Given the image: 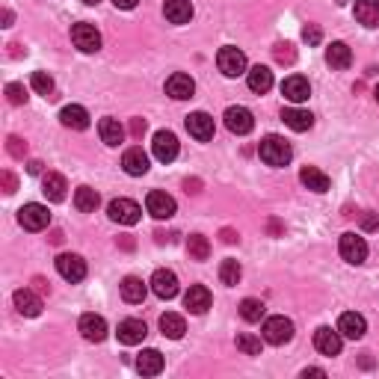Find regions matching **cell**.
Instances as JSON below:
<instances>
[{
  "label": "cell",
  "instance_id": "cell-41",
  "mask_svg": "<svg viewBox=\"0 0 379 379\" xmlns=\"http://www.w3.org/2000/svg\"><path fill=\"white\" fill-rule=\"evenodd\" d=\"M6 98H9V104H15V107L27 104V89H24V83H9V86H6Z\"/></svg>",
  "mask_w": 379,
  "mask_h": 379
},
{
  "label": "cell",
  "instance_id": "cell-5",
  "mask_svg": "<svg viewBox=\"0 0 379 379\" xmlns=\"http://www.w3.org/2000/svg\"><path fill=\"white\" fill-rule=\"evenodd\" d=\"M294 338V323L287 320V317L276 314V317H267L264 320V341L267 344H287Z\"/></svg>",
  "mask_w": 379,
  "mask_h": 379
},
{
  "label": "cell",
  "instance_id": "cell-32",
  "mask_svg": "<svg viewBox=\"0 0 379 379\" xmlns=\"http://www.w3.org/2000/svg\"><path fill=\"white\" fill-rule=\"evenodd\" d=\"M356 18L365 27H379V0H356Z\"/></svg>",
  "mask_w": 379,
  "mask_h": 379
},
{
  "label": "cell",
  "instance_id": "cell-25",
  "mask_svg": "<svg viewBox=\"0 0 379 379\" xmlns=\"http://www.w3.org/2000/svg\"><path fill=\"white\" fill-rule=\"evenodd\" d=\"M15 308L24 317H39L42 314V299L30 291V287H21V291H15Z\"/></svg>",
  "mask_w": 379,
  "mask_h": 379
},
{
  "label": "cell",
  "instance_id": "cell-15",
  "mask_svg": "<svg viewBox=\"0 0 379 379\" xmlns=\"http://www.w3.org/2000/svg\"><path fill=\"white\" fill-rule=\"evenodd\" d=\"M148 285H152V291L161 299H175L178 296V276L172 270H157Z\"/></svg>",
  "mask_w": 379,
  "mask_h": 379
},
{
  "label": "cell",
  "instance_id": "cell-46",
  "mask_svg": "<svg viewBox=\"0 0 379 379\" xmlns=\"http://www.w3.org/2000/svg\"><path fill=\"white\" fill-rule=\"evenodd\" d=\"M0 181H3V193H15V190H18V181H15L12 172H3V175H0Z\"/></svg>",
  "mask_w": 379,
  "mask_h": 379
},
{
  "label": "cell",
  "instance_id": "cell-34",
  "mask_svg": "<svg viewBox=\"0 0 379 379\" xmlns=\"http://www.w3.org/2000/svg\"><path fill=\"white\" fill-rule=\"evenodd\" d=\"M161 332H163L166 338H172V341L184 338V332H187L184 317H181V314H175V311H166V314L161 317Z\"/></svg>",
  "mask_w": 379,
  "mask_h": 379
},
{
  "label": "cell",
  "instance_id": "cell-16",
  "mask_svg": "<svg viewBox=\"0 0 379 379\" xmlns=\"http://www.w3.org/2000/svg\"><path fill=\"white\" fill-rule=\"evenodd\" d=\"M81 335L92 344H101L107 338V320L101 314H83L81 317Z\"/></svg>",
  "mask_w": 379,
  "mask_h": 379
},
{
  "label": "cell",
  "instance_id": "cell-55",
  "mask_svg": "<svg viewBox=\"0 0 379 379\" xmlns=\"http://www.w3.org/2000/svg\"><path fill=\"white\" fill-rule=\"evenodd\" d=\"M373 98H376V104H379V86L373 89Z\"/></svg>",
  "mask_w": 379,
  "mask_h": 379
},
{
  "label": "cell",
  "instance_id": "cell-37",
  "mask_svg": "<svg viewBox=\"0 0 379 379\" xmlns=\"http://www.w3.org/2000/svg\"><path fill=\"white\" fill-rule=\"evenodd\" d=\"M240 276H243V270H240V264H237L234 258H228V261L219 264V282H223V285L234 287L237 282H240Z\"/></svg>",
  "mask_w": 379,
  "mask_h": 379
},
{
  "label": "cell",
  "instance_id": "cell-2",
  "mask_svg": "<svg viewBox=\"0 0 379 379\" xmlns=\"http://www.w3.org/2000/svg\"><path fill=\"white\" fill-rule=\"evenodd\" d=\"M216 65L225 77H240V74H246V54L240 48L225 45V48H219V54H216Z\"/></svg>",
  "mask_w": 379,
  "mask_h": 379
},
{
  "label": "cell",
  "instance_id": "cell-49",
  "mask_svg": "<svg viewBox=\"0 0 379 379\" xmlns=\"http://www.w3.org/2000/svg\"><path fill=\"white\" fill-rule=\"evenodd\" d=\"M113 3H116V9H134L139 0H113Z\"/></svg>",
  "mask_w": 379,
  "mask_h": 379
},
{
  "label": "cell",
  "instance_id": "cell-13",
  "mask_svg": "<svg viewBox=\"0 0 379 379\" xmlns=\"http://www.w3.org/2000/svg\"><path fill=\"white\" fill-rule=\"evenodd\" d=\"M187 131L193 139H198V143H207V139H214V119L207 113H190L187 116Z\"/></svg>",
  "mask_w": 379,
  "mask_h": 379
},
{
  "label": "cell",
  "instance_id": "cell-22",
  "mask_svg": "<svg viewBox=\"0 0 379 379\" xmlns=\"http://www.w3.org/2000/svg\"><path fill=\"white\" fill-rule=\"evenodd\" d=\"M122 166H125V172L127 175H145L148 172V154L143 152V148H127V152L122 154Z\"/></svg>",
  "mask_w": 379,
  "mask_h": 379
},
{
  "label": "cell",
  "instance_id": "cell-8",
  "mask_svg": "<svg viewBox=\"0 0 379 379\" xmlns=\"http://www.w3.org/2000/svg\"><path fill=\"white\" fill-rule=\"evenodd\" d=\"M57 273L63 276L65 282L77 285V282H83L86 278V261L81 255H59L57 258Z\"/></svg>",
  "mask_w": 379,
  "mask_h": 379
},
{
  "label": "cell",
  "instance_id": "cell-23",
  "mask_svg": "<svg viewBox=\"0 0 379 379\" xmlns=\"http://www.w3.org/2000/svg\"><path fill=\"white\" fill-rule=\"evenodd\" d=\"M246 83H249L252 92L264 95V92H270V86H273V72L267 65H255V68H249L246 72Z\"/></svg>",
  "mask_w": 379,
  "mask_h": 379
},
{
  "label": "cell",
  "instance_id": "cell-19",
  "mask_svg": "<svg viewBox=\"0 0 379 379\" xmlns=\"http://www.w3.org/2000/svg\"><path fill=\"white\" fill-rule=\"evenodd\" d=\"M211 291H207L205 285H190V291L184 294V305L190 308L193 314H205L207 308H211Z\"/></svg>",
  "mask_w": 379,
  "mask_h": 379
},
{
  "label": "cell",
  "instance_id": "cell-43",
  "mask_svg": "<svg viewBox=\"0 0 379 379\" xmlns=\"http://www.w3.org/2000/svg\"><path fill=\"white\" fill-rule=\"evenodd\" d=\"M273 54H276L278 63H294V59H296L294 45H287V42H278V45L273 48Z\"/></svg>",
  "mask_w": 379,
  "mask_h": 379
},
{
  "label": "cell",
  "instance_id": "cell-39",
  "mask_svg": "<svg viewBox=\"0 0 379 379\" xmlns=\"http://www.w3.org/2000/svg\"><path fill=\"white\" fill-rule=\"evenodd\" d=\"M30 83H33V89L39 95L45 98H54V77L48 72H33V77H30Z\"/></svg>",
  "mask_w": 379,
  "mask_h": 379
},
{
  "label": "cell",
  "instance_id": "cell-17",
  "mask_svg": "<svg viewBox=\"0 0 379 379\" xmlns=\"http://www.w3.org/2000/svg\"><path fill=\"white\" fill-rule=\"evenodd\" d=\"M196 92V81L190 74H181V72H175L172 77L166 81V95H172L175 101H184V98H193Z\"/></svg>",
  "mask_w": 379,
  "mask_h": 379
},
{
  "label": "cell",
  "instance_id": "cell-21",
  "mask_svg": "<svg viewBox=\"0 0 379 379\" xmlns=\"http://www.w3.org/2000/svg\"><path fill=\"white\" fill-rule=\"evenodd\" d=\"M163 15H166L169 24H190V18H193V3H190V0H166Z\"/></svg>",
  "mask_w": 379,
  "mask_h": 379
},
{
  "label": "cell",
  "instance_id": "cell-6",
  "mask_svg": "<svg viewBox=\"0 0 379 379\" xmlns=\"http://www.w3.org/2000/svg\"><path fill=\"white\" fill-rule=\"evenodd\" d=\"M72 42H74L77 51H83V54H95L98 48H101V33H98V30H95L92 24L81 21V24H74V27H72Z\"/></svg>",
  "mask_w": 379,
  "mask_h": 379
},
{
  "label": "cell",
  "instance_id": "cell-28",
  "mask_svg": "<svg viewBox=\"0 0 379 379\" xmlns=\"http://www.w3.org/2000/svg\"><path fill=\"white\" fill-rule=\"evenodd\" d=\"M136 371L143 376H157L163 371V356L157 350H143L136 356Z\"/></svg>",
  "mask_w": 379,
  "mask_h": 379
},
{
  "label": "cell",
  "instance_id": "cell-44",
  "mask_svg": "<svg viewBox=\"0 0 379 379\" xmlns=\"http://www.w3.org/2000/svg\"><path fill=\"white\" fill-rule=\"evenodd\" d=\"M303 39H305V42L308 45H320V39H323V33H320V27H314V24H308L305 30H303Z\"/></svg>",
  "mask_w": 379,
  "mask_h": 379
},
{
  "label": "cell",
  "instance_id": "cell-1",
  "mask_svg": "<svg viewBox=\"0 0 379 379\" xmlns=\"http://www.w3.org/2000/svg\"><path fill=\"white\" fill-rule=\"evenodd\" d=\"M258 154H261V161L267 166H287L294 157L291 145H287L282 136H264L261 145H258Z\"/></svg>",
  "mask_w": 379,
  "mask_h": 379
},
{
  "label": "cell",
  "instance_id": "cell-18",
  "mask_svg": "<svg viewBox=\"0 0 379 379\" xmlns=\"http://www.w3.org/2000/svg\"><path fill=\"white\" fill-rule=\"evenodd\" d=\"M282 95L287 98V101H294V104H303L311 98V86H308L305 77H299V74H291L287 81L282 83Z\"/></svg>",
  "mask_w": 379,
  "mask_h": 379
},
{
  "label": "cell",
  "instance_id": "cell-27",
  "mask_svg": "<svg viewBox=\"0 0 379 379\" xmlns=\"http://www.w3.org/2000/svg\"><path fill=\"white\" fill-rule=\"evenodd\" d=\"M282 122L291 127V131H308V127L314 125V116L311 113H305V110H296V107H285L282 110Z\"/></svg>",
  "mask_w": 379,
  "mask_h": 379
},
{
  "label": "cell",
  "instance_id": "cell-36",
  "mask_svg": "<svg viewBox=\"0 0 379 379\" xmlns=\"http://www.w3.org/2000/svg\"><path fill=\"white\" fill-rule=\"evenodd\" d=\"M187 252H190L193 261H207V255H211V243H207V237L193 234V237H187Z\"/></svg>",
  "mask_w": 379,
  "mask_h": 379
},
{
  "label": "cell",
  "instance_id": "cell-9",
  "mask_svg": "<svg viewBox=\"0 0 379 379\" xmlns=\"http://www.w3.org/2000/svg\"><path fill=\"white\" fill-rule=\"evenodd\" d=\"M225 127L232 134H237V136H246V134H252L255 119H252V113H249L246 107H228L225 110Z\"/></svg>",
  "mask_w": 379,
  "mask_h": 379
},
{
  "label": "cell",
  "instance_id": "cell-48",
  "mask_svg": "<svg viewBox=\"0 0 379 379\" xmlns=\"http://www.w3.org/2000/svg\"><path fill=\"white\" fill-rule=\"evenodd\" d=\"M223 243H237V232H234V228H223Z\"/></svg>",
  "mask_w": 379,
  "mask_h": 379
},
{
  "label": "cell",
  "instance_id": "cell-11",
  "mask_svg": "<svg viewBox=\"0 0 379 379\" xmlns=\"http://www.w3.org/2000/svg\"><path fill=\"white\" fill-rule=\"evenodd\" d=\"M145 207L154 219H169L175 214V198L169 193H163V190H152V193L145 196Z\"/></svg>",
  "mask_w": 379,
  "mask_h": 379
},
{
  "label": "cell",
  "instance_id": "cell-42",
  "mask_svg": "<svg viewBox=\"0 0 379 379\" xmlns=\"http://www.w3.org/2000/svg\"><path fill=\"white\" fill-rule=\"evenodd\" d=\"M6 152L12 154V157H18V161H24V154H27V143L21 136H9L6 139Z\"/></svg>",
  "mask_w": 379,
  "mask_h": 379
},
{
  "label": "cell",
  "instance_id": "cell-51",
  "mask_svg": "<svg viewBox=\"0 0 379 379\" xmlns=\"http://www.w3.org/2000/svg\"><path fill=\"white\" fill-rule=\"evenodd\" d=\"M27 169H30V172H33V175H39V172H42V163H39V161H30V163H27Z\"/></svg>",
  "mask_w": 379,
  "mask_h": 379
},
{
  "label": "cell",
  "instance_id": "cell-47",
  "mask_svg": "<svg viewBox=\"0 0 379 379\" xmlns=\"http://www.w3.org/2000/svg\"><path fill=\"white\" fill-rule=\"evenodd\" d=\"M131 134H134L136 139L145 134V119H134V122H131Z\"/></svg>",
  "mask_w": 379,
  "mask_h": 379
},
{
  "label": "cell",
  "instance_id": "cell-35",
  "mask_svg": "<svg viewBox=\"0 0 379 379\" xmlns=\"http://www.w3.org/2000/svg\"><path fill=\"white\" fill-rule=\"evenodd\" d=\"M98 205H101V198H98V193H95L92 187H81V190L74 193V207H77L81 214H92Z\"/></svg>",
  "mask_w": 379,
  "mask_h": 379
},
{
  "label": "cell",
  "instance_id": "cell-29",
  "mask_svg": "<svg viewBox=\"0 0 379 379\" xmlns=\"http://www.w3.org/2000/svg\"><path fill=\"white\" fill-rule=\"evenodd\" d=\"M65 190H68V184H65V178L59 175V172H48V175L42 178V193L51 198V202H63V198H65Z\"/></svg>",
  "mask_w": 379,
  "mask_h": 379
},
{
  "label": "cell",
  "instance_id": "cell-7",
  "mask_svg": "<svg viewBox=\"0 0 379 379\" xmlns=\"http://www.w3.org/2000/svg\"><path fill=\"white\" fill-rule=\"evenodd\" d=\"M341 258L347 264H365V258H367V243H365V237H358L353 232H347L341 234Z\"/></svg>",
  "mask_w": 379,
  "mask_h": 379
},
{
  "label": "cell",
  "instance_id": "cell-40",
  "mask_svg": "<svg viewBox=\"0 0 379 379\" xmlns=\"http://www.w3.org/2000/svg\"><path fill=\"white\" fill-rule=\"evenodd\" d=\"M237 350L246 353V356H261V338H255V335H237Z\"/></svg>",
  "mask_w": 379,
  "mask_h": 379
},
{
  "label": "cell",
  "instance_id": "cell-50",
  "mask_svg": "<svg viewBox=\"0 0 379 379\" xmlns=\"http://www.w3.org/2000/svg\"><path fill=\"white\" fill-rule=\"evenodd\" d=\"M303 376H326V371H320V367H305Z\"/></svg>",
  "mask_w": 379,
  "mask_h": 379
},
{
  "label": "cell",
  "instance_id": "cell-54",
  "mask_svg": "<svg viewBox=\"0 0 379 379\" xmlns=\"http://www.w3.org/2000/svg\"><path fill=\"white\" fill-rule=\"evenodd\" d=\"M83 3H86V6H95V3H101V0H83Z\"/></svg>",
  "mask_w": 379,
  "mask_h": 379
},
{
  "label": "cell",
  "instance_id": "cell-30",
  "mask_svg": "<svg viewBox=\"0 0 379 379\" xmlns=\"http://www.w3.org/2000/svg\"><path fill=\"white\" fill-rule=\"evenodd\" d=\"M299 181H303L308 190H314V193H326V190H329V175L320 172L317 166H303V172H299Z\"/></svg>",
  "mask_w": 379,
  "mask_h": 379
},
{
  "label": "cell",
  "instance_id": "cell-14",
  "mask_svg": "<svg viewBox=\"0 0 379 379\" xmlns=\"http://www.w3.org/2000/svg\"><path fill=\"white\" fill-rule=\"evenodd\" d=\"M119 341L127 344V347H134V344H143L145 341V335H148V329L143 320H136V317H127V320L119 323Z\"/></svg>",
  "mask_w": 379,
  "mask_h": 379
},
{
  "label": "cell",
  "instance_id": "cell-53",
  "mask_svg": "<svg viewBox=\"0 0 379 379\" xmlns=\"http://www.w3.org/2000/svg\"><path fill=\"white\" fill-rule=\"evenodd\" d=\"M3 27H12V12L9 9H3Z\"/></svg>",
  "mask_w": 379,
  "mask_h": 379
},
{
  "label": "cell",
  "instance_id": "cell-20",
  "mask_svg": "<svg viewBox=\"0 0 379 379\" xmlns=\"http://www.w3.org/2000/svg\"><path fill=\"white\" fill-rule=\"evenodd\" d=\"M338 332H341L344 338H350V341H358V338L367 332V323H365L362 314L347 311V314H341V320H338Z\"/></svg>",
  "mask_w": 379,
  "mask_h": 379
},
{
  "label": "cell",
  "instance_id": "cell-12",
  "mask_svg": "<svg viewBox=\"0 0 379 379\" xmlns=\"http://www.w3.org/2000/svg\"><path fill=\"white\" fill-rule=\"evenodd\" d=\"M314 347H317V353H323V356H338L344 347V335L338 332V329L332 332L329 326H320L314 332Z\"/></svg>",
  "mask_w": 379,
  "mask_h": 379
},
{
  "label": "cell",
  "instance_id": "cell-4",
  "mask_svg": "<svg viewBox=\"0 0 379 379\" xmlns=\"http://www.w3.org/2000/svg\"><path fill=\"white\" fill-rule=\"evenodd\" d=\"M18 223H21L27 232H45V228L51 225V214H48L45 205L30 202V205H24L21 211H18Z\"/></svg>",
  "mask_w": 379,
  "mask_h": 379
},
{
  "label": "cell",
  "instance_id": "cell-10",
  "mask_svg": "<svg viewBox=\"0 0 379 379\" xmlns=\"http://www.w3.org/2000/svg\"><path fill=\"white\" fill-rule=\"evenodd\" d=\"M152 152L161 163H172L178 157V136L172 131H157L154 143H152Z\"/></svg>",
  "mask_w": 379,
  "mask_h": 379
},
{
  "label": "cell",
  "instance_id": "cell-52",
  "mask_svg": "<svg viewBox=\"0 0 379 379\" xmlns=\"http://www.w3.org/2000/svg\"><path fill=\"white\" fill-rule=\"evenodd\" d=\"M187 187V193H198V181H184Z\"/></svg>",
  "mask_w": 379,
  "mask_h": 379
},
{
  "label": "cell",
  "instance_id": "cell-24",
  "mask_svg": "<svg viewBox=\"0 0 379 379\" xmlns=\"http://www.w3.org/2000/svg\"><path fill=\"white\" fill-rule=\"evenodd\" d=\"M59 122H63L65 127H72V131H86L89 113L81 104H68V107H63V113H59Z\"/></svg>",
  "mask_w": 379,
  "mask_h": 379
},
{
  "label": "cell",
  "instance_id": "cell-31",
  "mask_svg": "<svg viewBox=\"0 0 379 379\" xmlns=\"http://www.w3.org/2000/svg\"><path fill=\"white\" fill-rule=\"evenodd\" d=\"M98 134H101V139L107 145H119L125 139V127H122V122H119V119H101V122H98Z\"/></svg>",
  "mask_w": 379,
  "mask_h": 379
},
{
  "label": "cell",
  "instance_id": "cell-33",
  "mask_svg": "<svg viewBox=\"0 0 379 379\" xmlns=\"http://www.w3.org/2000/svg\"><path fill=\"white\" fill-rule=\"evenodd\" d=\"M145 294H148V287H145L143 278L127 276L125 282H122V299H125V303L136 305V303H143V299H145Z\"/></svg>",
  "mask_w": 379,
  "mask_h": 379
},
{
  "label": "cell",
  "instance_id": "cell-3",
  "mask_svg": "<svg viewBox=\"0 0 379 379\" xmlns=\"http://www.w3.org/2000/svg\"><path fill=\"white\" fill-rule=\"evenodd\" d=\"M107 214L119 225H136L139 216H143V207H139L136 202H131V198H113L110 207H107Z\"/></svg>",
  "mask_w": 379,
  "mask_h": 379
},
{
  "label": "cell",
  "instance_id": "cell-26",
  "mask_svg": "<svg viewBox=\"0 0 379 379\" xmlns=\"http://www.w3.org/2000/svg\"><path fill=\"white\" fill-rule=\"evenodd\" d=\"M326 63L332 68H338V72H344V68L353 65V51L344 42H332L326 48Z\"/></svg>",
  "mask_w": 379,
  "mask_h": 379
},
{
  "label": "cell",
  "instance_id": "cell-38",
  "mask_svg": "<svg viewBox=\"0 0 379 379\" xmlns=\"http://www.w3.org/2000/svg\"><path fill=\"white\" fill-rule=\"evenodd\" d=\"M240 317L246 323H258L264 317V303H261V299H243V303H240Z\"/></svg>",
  "mask_w": 379,
  "mask_h": 379
},
{
  "label": "cell",
  "instance_id": "cell-45",
  "mask_svg": "<svg viewBox=\"0 0 379 379\" xmlns=\"http://www.w3.org/2000/svg\"><path fill=\"white\" fill-rule=\"evenodd\" d=\"M362 228H365V232H376V228H379V214H365L362 216Z\"/></svg>",
  "mask_w": 379,
  "mask_h": 379
}]
</instances>
